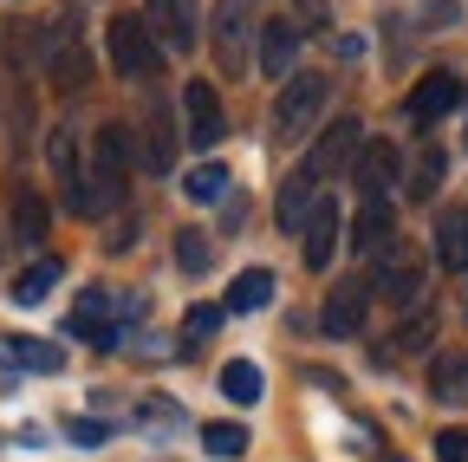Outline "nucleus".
<instances>
[{
    "label": "nucleus",
    "mask_w": 468,
    "mask_h": 462,
    "mask_svg": "<svg viewBox=\"0 0 468 462\" xmlns=\"http://www.w3.org/2000/svg\"><path fill=\"white\" fill-rule=\"evenodd\" d=\"M124 189H131V131L124 124H98L91 163H85V202H91V215L104 202H124Z\"/></svg>",
    "instance_id": "nucleus-1"
},
{
    "label": "nucleus",
    "mask_w": 468,
    "mask_h": 462,
    "mask_svg": "<svg viewBox=\"0 0 468 462\" xmlns=\"http://www.w3.org/2000/svg\"><path fill=\"white\" fill-rule=\"evenodd\" d=\"M325 98H332V79H325V72H292L286 91L273 98V144H300V137L319 124Z\"/></svg>",
    "instance_id": "nucleus-2"
},
{
    "label": "nucleus",
    "mask_w": 468,
    "mask_h": 462,
    "mask_svg": "<svg viewBox=\"0 0 468 462\" xmlns=\"http://www.w3.org/2000/svg\"><path fill=\"white\" fill-rule=\"evenodd\" d=\"M104 46H111V72H124V79H150L163 66V46H156L144 14H111Z\"/></svg>",
    "instance_id": "nucleus-3"
},
{
    "label": "nucleus",
    "mask_w": 468,
    "mask_h": 462,
    "mask_svg": "<svg viewBox=\"0 0 468 462\" xmlns=\"http://www.w3.org/2000/svg\"><path fill=\"white\" fill-rule=\"evenodd\" d=\"M358 144H365V131H358V118H332L325 124V137L306 150V163H300V177L313 183V189H325L332 177H345L351 169V156H358Z\"/></svg>",
    "instance_id": "nucleus-4"
},
{
    "label": "nucleus",
    "mask_w": 468,
    "mask_h": 462,
    "mask_svg": "<svg viewBox=\"0 0 468 462\" xmlns=\"http://www.w3.org/2000/svg\"><path fill=\"white\" fill-rule=\"evenodd\" d=\"M254 39H261L254 33V0H215V59H221V72L241 79Z\"/></svg>",
    "instance_id": "nucleus-5"
},
{
    "label": "nucleus",
    "mask_w": 468,
    "mask_h": 462,
    "mask_svg": "<svg viewBox=\"0 0 468 462\" xmlns=\"http://www.w3.org/2000/svg\"><path fill=\"white\" fill-rule=\"evenodd\" d=\"M462 98H468V91H462L455 72H423L417 85H410V98H403V118H410V124H436V118H449Z\"/></svg>",
    "instance_id": "nucleus-6"
},
{
    "label": "nucleus",
    "mask_w": 468,
    "mask_h": 462,
    "mask_svg": "<svg viewBox=\"0 0 468 462\" xmlns=\"http://www.w3.org/2000/svg\"><path fill=\"white\" fill-rule=\"evenodd\" d=\"M221 131H228V111H221L215 85H208V79H189V85H183V137L208 150Z\"/></svg>",
    "instance_id": "nucleus-7"
},
{
    "label": "nucleus",
    "mask_w": 468,
    "mask_h": 462,
    "mask_svg": "<svg viewBox=\"0 0 468 462\" xmlns=\"http://www.w3.org/2000/svg\"><path fill=\"white\" fill-rule=\"evenodd\" d=\"M397 169H403V163H397V150H390L384 137H371V144H358V156H351L345 177L358 183V196H365V202H384V189L397 183Z\"/></svg>",
    "instance_id": "nucleus-8"
},
{
    "label": "nucleus",
    "mask_w": 468,
    "mask_h": 462,
    "mask_svg": "<svg viewBox=\"0 0 468 462\" xmlns=\"http://www.w3.org/2000/svg\"><path fill=\"white\" fill-rule=\"evenodd\" d=\"M300 254H306V267L313 274H325L332 267V254H338V202L332 196H319L313 209H306V221H300Z\"/></svg>",
    "instance_id": "nucleus-9"
},
{
    "label": "nucleus",
    "mask_w": 468,
    "mask_h": 462,
    "mask_svg": "<svg viewBox=\"0 0 468 462\" xmlns=\"http://www.w3.org/2000/svg\"><path fill=\"white\" fill-rule=\"evenodd\" d=\"M365 306H371V280H338L332 300H325V338H358Z\"/></svg>",
    "instance_id": "nucleus-10"
},
{
    "label": "nucleus",
    "mask_w": 468,
    "mask_h": 462,
    "mask_svg": "<svg viewBox=\"0 0 468 462\" xmlns=\"http://www.w3.org/2000/svg\"><path fill=\"white\" fill-rule=\"evenodd\" d=\"M66 332H79L85 345H98V352H111V345H117V326H111V294H104V286H85V294H79V306H72Z\"/></svg>",
    "instance_id": "nucleus-11"
},
{
    "label": "nucleus",
    "mask_w": 468,
    "mask_h": 462,
    "mask_svg": "<svg viewBox=\"0 0 468 462\" xmlns=\"http://www.w3.org/2000/svg\"><path fill=\"white\" fill-rule=\"evenodd\" d=\"M378 294L384 300H397V306H410V300H417L423 294V261L417 254H410V248H384V267H378Z\"/></svg>",
    "instance_id": "nucleus-12"
},
{
    "label": "nucleus",
    "mask_w": 468,
    "mask_h": 462,
    "mask_svg": "<svg viewBox=\"0 0 468 462\" xmlns=\"http://www.w3.org/2000/svg\"><path fill=\"white\" fill-rule=\"evenodd\" d=\"M0 365H7V371H58V365H66V352H58L52 338L7 332V338H0Z\"/></svg>",
    "instance_id": "nucleus-13"
},
{
    "label": "nucleus",
    "mask_w": 468,
    "mask_h": 462,
    "mask_svg": "<svg viewBox=\"0 0 468 462\" xmlns=\"http://www.w3.org/2000/svg\"><path fill=\"white\" fill-rule=\"evenodd\" d=\"M292 52H300V27L292 20H261V39H254L261 72H292Z\"/></svg>",
    "instance_id": "nucleus-14"
},
{
    "label": "nucleus",
    "mask_w": 468,
    "mask_h": 462,
    "mask_svg": "<svg viewBox=\"0 0 468 462\" xmlns=\"http://www.w3.org/2000/svg\"><path fill=\"white\" fill-rule=\"evenodd\" d=\"M436 261L449 274H468V202L442 209V221H436Z\"/></svg>",
    "instance_id": "nucleus-15"
},
{
    "label": "nucleus",
    "mask_w": 468,
    "mask_h": 462,
    "mask_svg": "<svg viewBox=\"0 0 468 462\" xmlns=\"http://www.w3.org/2000/svg\"><path fill=\"white\" fill-rule=\"evenodd\" d=\"M52 169H58V183H66V202H72L79 215H91V202H85V163H79L72 131H58V137H52Z\"/></svg>",
    "instance_id": "nucleus-16"
},
{
    "label": "nucleus",
    "mask_w": 468,
    "mask_h": 462,
    "mask_svg": "<svg viewBox=\"0 0 468 462\" xmlns=\"http://www.w3.org/2000/svg\"><path fill=\"white\" fill-rule=\"evenodd\" d=\"M46 228H52L46 196H39V189H14V242H20V248H39Z\"/></svg>",
    "instance_id": "nucleus-17"
},
{
    "label": "nucleus",
    "mask_w": 468,
    "mask_h": 462,
    "mask_svg": "<svg viewBox=\"0 0 468 462\" xmlns=\"http://www.w3.org/2000/svg\"><path fill=\"white\" fill-rule=\"evenodd\" d=\"M390 228H397L390 202H365V209H358V228H351V248H358V254H384V248L397 242Z\"/></svg>",
    "instance_id": "nucleus-18"
},
{
    "label": "nucleus",
    "mask_w": 468,
    "mask_h": 462,
    "mask_svg": "<svg viewBox=\"0 0 468 462\" xmlns=\"http://www.w3.org/2000/svg\"><path fill=\"white\" fill-rule=\"evenodd\" d=\"M442 177H449V156H442L436 144H423L417 163H410V177H403V196H410V202H430V196L442 189Z\"/></svg>",
    "instance_id": "nucleus-19"
},
{
    "label": "nucleus",
    "mask_w": 468,
    "mask_h": 462,
    "mask_svg": "<svg viewBox=\"0 0 468 462\" xmlns=\"http://www.w3.org/2000/svg\"><path fill=\"white\" fill-rule=\"evenodd\" d=\"M267 300H273V274H267V267H248L241 280L228 286V300H221V313H261Z\"/></svg>",
    "instance_id": "nucleus-20"
},
{
    "label": "nucleus",
    "mask_w": 468,
    "mask_h": 462,
    "mask_svg": "<svg viewBox=\"0 0 468 462\" xmlns=\"http://www.w3.org/2000/svg\"><path fill=\"white\" fill-rule=\"evenodd\" d=\"M150 14L163 20V39H169L176 52L196 46V7H189V0H150Z\"/></svg>",
    "instance_id": "nucleus-21"
},
{
    "label": "nucleus",
    "mask_w": 468,
    "mask_h": 462,
    "mask_svg": "<svg viewBox=\"0 0 468 462\" xmlns=\"http://www.w3.org/2000/svg\"><path fill=\"white\" fill-rule=\"evenodd\" d=\"M430 397H436V403H462V397H468V359H462V352H442V359L430 365Z\"/></svg>",
    "instance_id": "nucleus-22"
},
{
    "label": "nucleus",
    "mask_w": 468,
    "mask_h": 462,
    "mask_svg": "<svg viewBox=\"0 0 468 462\" xmlns=\"http://www.w3.org/2000/svg\"><path fill=\"white\" fill-rule=\"evenodd\" d=\"M58 280H66V267H58V261H33V267L14 280V306H39Z\"/></svg>",
    "instance_id": "nucleus-23"
},
{
    "label": "nucleus",
    "mask_w": 468,
    "mask_h": 462,
    "mask_svg": "<svg viewBox=\"0 0 468 462\" xmlns=\"http://www.w3.org/2000/svg\"><path fill=\"white\" fill-rule=\"evenodd\" d=\"M261 391H267L261 384V365H248V359H228L221 365V397L228 403H261Z\"/></svg>",
    "instance_id": "nucleus-24"
},
{
    "label": "nucleus",
    "mask_w": 468,
    "mask_h": 462,
    "mask_svg": "<svg viewBox=\"0 0 468 462\" xmlns=\"http://www.w3.org/2000/svg\"><path fill=\"white\" fill-rule=\"evenodd\" d=\"M183 196H189V202H221V196H228V169H221V163H196L189 177H183Z\"/></svg>",
    "instance_id": "nucleus-25"
},
{
    "label": "nucleus",
    "mask_w": 468,
    "mask_h": 462,
    "mask_svg": "<svg viewBox=\"0 0 468 462\" xmlns=\"http://www.w3.org/2000/svg\"><path fill=\"white\" fill-rule=\"evenodd\" d=\"M202 449H208V456H221V462L248 456V424H208V430H202Z\"/></svg>",
    "instance_id": "nucleus-26"
},
{
    "label": "nucleus",
    "mask_w": 468,
    "mask_h": 462,
    "mask_svg": "<svg viewBox=\"0 0 468 462\" xmlns=\"http://www.w3.org/2000/svg\"><path fill=\"white\" fill-rule=\"evenodd\" d=\"M176 267H183V274H208V235H202V228H176Z\"/></svg>",
    "instance_id": "nucleus-27"
},
{
    "label": "nucleus",
    "mask_w": 468,
    "mask_h": 462,
    "mask_svg": "<svg viewBox=\"0 0 468 462\" xmlns=\"http://www.w3.org/2000/svg\"><path fill=\"white\" fill-rule=\"evenodd\" d=\"M169 118H150V144H144V163L156 177H169V156H176V131H163Z\"/></svg>",
    "instance_id": "nucleus-28"
},
{
    "label": "nucleus",
    "mask_w": 468,
    "mask_h": 462,
    "mask_svg": "<svg viewBox=\"0 0 468 462\" xmlns=\"http://www.w3.org/2000/svg\"><path fill=\"white\" fill-rule=\"evenodd\" d=\"M221 306H189V319H183V332H189V345H202V338H215L221 332Z\"/></svg>",
    "instance_id": "nucleus-29"
},
{
    "label": "nucleus",
    "mask_w": 468,
    "mask_h": 462,
    "mask_svg": "<svg viewBox=\"0 0 468 462\" xmlns=\"http://www.w3.org/2000/svg\"><path fill=\"white\" fill-rule=\"evenodd\" d=\"M66 436H72L79 449H98V443L111 436V424H98V417H66Z\"/></svg>",
    "instance_id": "nucleus-30"
},
{
    "label": "nucleus",
    "mask_w": 468,
    "mask_h": 462,
    "mask_svg": "<svg viewBox=\"0 0 468 462\" xmlns=\"http://www.w3.org/2000/svg\"><path fill=\"white\" fill-rule=\"evenodd\" d=\"M430 332H436V326H430V313H423V319H403V326H397V352H423Z\"/></svg>",
    "instance_id": "nucleus-31"
},
{
    "label": "nucleus",
    "mask_w": 468,
    "mask_h": 462,
    "mask_svg": "<svg viewBox=\"0 0 468 462\" xmlns=\"http://www.w3.org/2000/svg\"><path fill=\"white\" fill-rule=\"evenodd\" d=\"M436 456L442 462H468V430H442L436 436Z\"/></svg>",
    "instance_id": "nucleus-32"
},
{
    "label": "nucleus",
    "mask_w": 468,
    "mask_h": 462,
    "mask_svg": "<svg viewBox=\"0 0 468 462\" xmlns=\"http://www.w3.org/2000/svg\"><path fill=\"white\" fill-rule=\"evenodd\" d=\"M455 20V0H430V14H423V27H449Z\"/></svg>",
    "instance_id": "nucleus-33"
}]
</instances>
